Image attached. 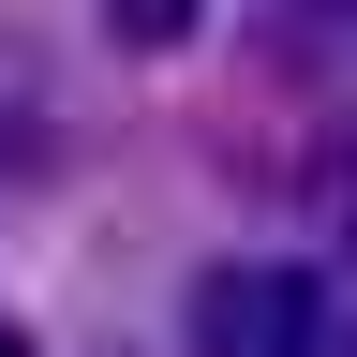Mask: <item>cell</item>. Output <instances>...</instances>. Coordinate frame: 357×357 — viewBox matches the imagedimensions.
Returning <instances> with one entry per match:
<instances>
[{
    "label": "cell",
    "instance_id": "cell-1",
    "mask_svg": "<svg viewBox=\"0 0 357 357\" xmlns=\"http://www.w3.org/2000/svg\"><path fill=\"white\" fill-rule=\"evenodd\" d=\"M253 357H328V283H253Z\"/></svg>",
    "mask_w": 357,
    "mask_h": 357
},
{
    "label": "cell",
    "instance_id": "cell-2",
    "mask_svg": "<svg viewBox=\"0 0 357 357\" xmlns=\"http://www.w3.org/2000/svg\"><path fill=\"white\" fill-rule=\"evenodd\" d=\"M194 15H208V0H105V45H119V60H178Z\"/></svg>",
    "mask_w": 357,
    "mask_h": 357
},
{
    "label": "cell",
    "instance_id": "cell-3",
    "mask_svg": "<svg viewBox=\"0 0 357 357\" xmlns=\"http://www.w3.org/2000/svg\"><path fill=\"white\" fill-rule=\"evenodd\" d=\"M194 342L208 357H253V268H208L194 283Z\"/></svg>",
    "mask_w": 357,
    "mask_h": 357
},
{
    "label": "cell",
    "instance_id": "cell-4",
    "mask_svg": "<svg viewBox=\"0 0 357 357\" xmlns=\"http://www.w3.org/2000/svg\"><path fill=\"white\" fill-rule=\"evenodd\" d=\"M268 45L283 60H328V45H357V0H268Z\"/></svg>",
    "mask_w": 357,
    "mask_h": 357
},
{
    "label": "cell",
    "instance_id": "cell-5",
    "mask_svg": "<svg viewBox=\"0 0 357 357\" xmlns=\"http://www.w3.org/2000/svg\"><path fill=\"white\" fill-rule=\"evenodd\" d=\"M0 357H15V342H0Z\"/></svg>",
    "mask_w": 357,
    "mask_h": 357
}]
</instances>
